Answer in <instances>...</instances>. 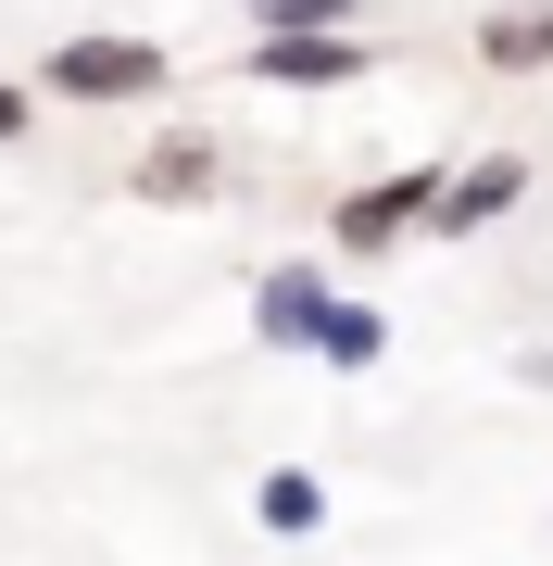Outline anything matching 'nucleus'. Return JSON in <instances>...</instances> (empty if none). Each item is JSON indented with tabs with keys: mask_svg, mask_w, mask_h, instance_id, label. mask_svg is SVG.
<instances>
[{
	"mask_svg": "<svg viewBox=\"0 0 553 566\" xmlns=\"http://www.w3.org/2000/svg\"><path fill=\"white\" fill-rule=\"evenodd\" d=\"M428 202H440V164H390V177L328 202V252L340 264H390L403 240H428Z\"/></svg>",
	"mask_w": 553,
	"mask_h": 566,
	"instance_id": "obj_2",
	"label": "nucleus"
},
{
	"mask_svg": "<svg viewBox=\"0 0 553 566\" xmlns=\"http://www.w3.org/2000/svg\"><path fill=\"white\" fill-rule=\"evenodd\" d=\"M252 516H265V542H315L328 528V479L315 465H265L252 479Z\"/></svg>",
	"mask_w": 553,
	"mask_h": 566,
	"instance_id": "obj_8",
	"label": "nucleus"
},
{
	"mask_svg": "<svg viewBox=\"0 0 553 566\" xmlns=\"http://www.w3.org/2000/svg\"><path fill=\"white\" fill-rule=\"evenodd\" d=\"M13 139H39V88H25V76H0V151H13Z\"/></svg>",
	"mask_w": 553,
	"mask_h": 566,
	"instance_id": "obj_11",
	"label": "nucleus"
},
{
	"mask_svg": "<svg viewBox=\"0 0 553 566\" xmlns=\"http://www.w3.org/2000/svg\"><path fill=\"white\" fill-rule=\"evenodd\" d=\"M214 189H226V139L214 126H164V139L139 151V202L189 214V202H214Z\"/></svg>",
	"mask_w": 553,
	"mask_h": 566,
	"instance_id": "obj_5",
	"label": "nucleus"
},
{
	"mask_svg": "<svg viewBox=\"0 0 553 566\" xmlns=\"http://www.w3.org/2000/svg\"><path fill=\"white\" fill-rule=\"evenodd\" d=\"M164 88H177V51L126 39V25H76L39 51V102H164Z\"/></svg>",
	"mask_w": 553,
	"mask_h": 566,
	"instance_id": "obj_1",
	"label": "nucleus"
},
{
	"mask_svg": "<svg viewBox=\"0 0 553 566\" xmlns=\"http://www.w3.org/2000/svg\"><path fill=\"white\" fill-rule=\"evenodd\" d=\"M515 378H529V390H553V340H529V353H515Z\"/></svg>",
	"mask_w": 553,
	"mask_h": 566,
	"instance_id": "obj_12",
	"label": "nucleus"
},
{
	"mask_svg": "<svg viewBox=\"0 0 553 566\" xmlns=\"http://www.w3.org/2000/svg\"><path fill=\"white\" fill-rule=\"evenodd\" d=\"M252 39H365V0H240Z\"/></svg>",
	"mask_w": 553,
	"mask_h": 566,
	"instance_id": "obj_10",
	"label": "nucleus"
},
{
	"mask_svg": "<svg viewBox=\"0 0 553 566\" xmlns=\"http://www.w3.org/2000/svg\"><path fill=\"white\" fill-rule=\"evenodd\" d=\"M491 76H541L553 63V0H503V13H478V39H466Z\"/></svg>",
	"mask_w": 553,
	"mask_h": 566,
	"instance_id": "obj_7",
	"label": "nucleus"
},
{
	"mask_svg": "<svg viewBox=\"0 0 553 566\" xmlns=\"http://www.w3.org/2000/svg\"><path fill=\"white\" fill-rule=\"evenodd\" d=\"M377 353H390V315L340 290V303H328V327H315V365H328V378H365Z\"/></svg>",
	"mask_w": 553,
	"mask_h": 566,
	"instance_id": "obj_9",
	"label": "nucleus"
},
{
	"mask_svg": "<svg viewBox=\"0 0 553 566\" xmlns=\"http://www.w3.org/2000/svg\"><path fill=\"white\" fill-rule=\"evenodd\" d=\"M529 202V151H478V164H440V202H428V240H491V227Z\"/></svg>",
	"mask_w": 553,
	"mask_h": 566,
	"instance_id": "obj_3",
	"label": "nucleus"
},
{
	"mask_svg": "<svg viewBox=\"0 0 553 566\" xmlns=\"http://www.w3.org/2000/svg\"><path fill=\"white\" fill-rule=\"evenodd\" d=\"M328 303H340V277H328L315 252H289V264H265V277H252V340H265V353H315Z\"/></svg>",
	"mask_w": 553,
	"mask_h": 566,
	"instance_id": "obj_4",
	"label": "nucleus"
},
{
	"mask_svg": "<svg viewBox=\"0 0 553 566\" xmlns=\"http://www.w3.org/2000/svg\"><path fill=\"white\" fill-rule=\"evenodd\" d=\"M352 76H377V39H252V88H352Z\"/></svg>",
	"mask_w": 553,
	"mask_h": 566,
	"instance_id": "obj_6",
	"label": "nucleus"
}]
</instances>
